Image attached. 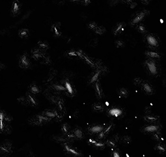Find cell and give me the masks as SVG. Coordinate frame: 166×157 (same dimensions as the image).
Wrapping results in <instances>:
<instances>
[{
	"mask_svg": "<svg viewBox=\"0 0 166 157\" xmlns=\"http://www.w3.org/2000/svg\"><path fill=\"white\" fill-rule=\"evenodd\" d=\"M146 72L152 77H157L161 73V67L157 60L147 58L144 62Z\"/></svg>",
	"mask_w": 166,
	"mask_h": 157,
	"instance_id": "cell-1",
	"label": "cell"
},
{
	"mask_svg": "<svg viewBox=\"0 0 166 157\" xmlns=\"http://www.w3.org/2000/svg\"><path fill=\"white\" fill-rule=\"evenodd\" d=\"M31 56L35 60L38 61L41 64L45 65L51 64V61L49 56L46 54L45 50L40 48L33 49L31 51Z\"/></svg>",
	"mask_w": 166,
	"mask_h": 157,
	"instance_id": "cell-2",
	"label": "cell"
},
{
	"mask_svg": "<svg viewBox=\"0 0 166 157\" xmlns=\"http://www.w3.org/2000/svg\"><path fill=\"white\" fill-rule=\"evenodd\" d=\"M144 42L146 45L152 49H156L160 46V40L153 34H146L144 37Z\"/></svg>",
	"mask_w": 166,
	"mask_h": 157,
	"instance_id": "cell-3",
	"label": "cell"
},
{
	"mask_svg": "<svg viewBox=\"0 0 166 157\" xmlns=\"http://www.w3.org/2000/svg\"><path fill=\"white\" fill-rule=\"evenodd\" d=\"M51 120V118L41 114L34 115L31 118L28 120V123L30 125L33 126H42L48 123Z\"/></svg>",
	"mask_w": 166,
	"mask_h": 157,
	"instance_id": "cell-4",
	"label": "cell"
},
{
	"mask_svg": "<svg viewBox=\"0 0 166 157\" xmlns=\"http://www.w3.org/2000/svg\"><path fill=\"white\" fill-rule=\"evenodd\" d=\"M161 130V125L157 123H150L141 128V132L144 134H153L156 132L160 131Z\"/></svg>",
	"mask_w": 166,
	"mask_h": 157,
	"instance_id": "cell-5",
	"label": "cell"
},
{
	"mask_svg": "<svg viewBox=\"0 0 166 157\" xmlns=\"http://www.w3.org/2000/svg\"><path fill=\"white\" fill-rule=\"evenodd\" d=\"M149 11H142L137 12L135 15H133L132 19L130 21V24L133 26L137 25L140 24V23L146 18V17L149 15Z\"/></svg>",
	"mask_w": 166,
	"mask_h": 157,
	"instance_id": "cell-6",
	"label": "cell"
},
{
	"mask_svg": "<svg viewBox=\"0 0 166 157\" xmlns=\"http://www.w3.org/2000/svg\"><path fill=\"white\" fill-rule=\"evenodd\" d=\"M107 115L113 118H122L124 115V110L119 107H112L107 111Z\"/></svg>",
	"mask_w": 166,
	"mask_h": 157,
	"instance_id": "cell-7",
	"label": "cell"
},
{
	"mask_svg": "<svg viewBox=\"0 0 166 157\" xmlns=\"http://www.w3.org/2000/svg\"><path fill=\"white\" fill-rule=\"evenodd\" d=\"M12 152V145L11 142L5 141L0 145V156H10Z\"/></svg>",
	"mask_w": 166,
	"mask_h": 157,
	"instance_id": "cell-8",
	"label": "cell"
},
{
	"mask_svg": "<svg viewBox=\"0 0 166 157\" xmlns=\"http://www.w3.org/2000/svg\"><path fill=\"white\" fill-rule=\"evenodd\" d=\"M62 83L65 86V90H66L65 93L66 94L71 97H73L75 95V93H76L75 87L69 80L65 79L62 81Z\"/></svg>",
	"mask_w": 166,
	"mask_h": 157,
	"instance_id": "cell-9",
	"label": "cell"
},
{
	"mask_svg": "<svg viewBox=\"0 0 166 157\" xmlns=\"http://www.w3.org/2000/svg\"><path fill=\"white\" fill-rule=\"evenodd\" d=\"M19 67L21 68L27 69L31 65V61L29 58V56L27 52L24 53L20 56L19 58Z\"/></svg>",
	"mask_w": 166,
	"mask_h": 157,
	"instance_id": "cell-10",
	"label": "cell"
},
{
	"mask_svg": "<svg viewBox=\"0 0 166 157\" xmlns=\"http://www.w3.org/2000/svg\"><path fill=\"white\" fill-rule=\"evenodd\" d=\"M141 88L143 91L147 95H153L154 93V87L148 81H144L141 84Z\"/></svg>",
	"mask_w": 166,
	"mask_h": 157,
	"instance_id": "cell-11",
	"label": "cell"
},
{
	"mask_svg": "<svg viewBox=\"0 0 166 157\" xmlns=\"http://www.w3.org/2000/svg\"><path fill=\"white\" fill-rule=\"evenodd\" d=\"M104 129V127L101 124H94L87 128V131L90 135H96L100 133Z\"/></svg>",
	"mask_w": 166,
	"mask_h": 157,
	"instance_id": "cell-12",
	"label": "cell"
},
{
	"mask_svg": "<svg viewBox=\"0 0 166 157\" xmlns=\"http://www.w3.org/2000/svg\"><path fill=\"white\" fill-rule=\"evenodd\" d=\"M28 105L33 107H36L38 106V99L36 98V97L34 96L33 94L31 93L29 91H28L26 93L25 95Z\"/></svg>",
	"mask_w": 166,
	"mask_h": 157,
	"instance_id": "cell-13",
	"label": "cell"
},
{
	"mask_svg": "<svg viewBox=\"0 0 166 157\" xmlns=\"http://www.w3.org/2000/svg\"><path fill=\"white\" fill-rule=\"evenodd\" d=\"M94 90L98 99H102L104 97L103 91L99 80L94 83Z\"/></svg>",
	"mask_w": 166,
	"mask_h": 157,
	"instance_id": "cell-14",
	"label": "cell"
},
{
	"mask_svg": "<svg viewBox=\"0 0 166 157\" xmlns=\"http://www.w3.org/2000/svg\"><path fill=\"white\" fill-rule=\"evenodd\" d=\"M21 6V5L18 0H14L12 5L11 11V12L13 16H16L19 14Z\"/></svg>",
	"mask_w": 166,
	"mask_h": 157,
	"instance_id": "cell-15",
	"label": "cell"
},
{
	"mask_svg": "<svg viewBox=\"0 0 166 157\" xmlns=\"http://www.w3.org/2000/svg\"><path fill=\"white\" fill-rule=\"evenodd\" d=\"M64 148L65 149V151L70 154V155H73V156H82V155L81 154V152L77 151V150H75V149L72 148L71 147H70L67 143H65L64 144Z\"/></svg>",
	"mask_w": 166,
	"mask_h": 157,
	"instance_id": "cell-16",
	"label": "cell"
},
{
	"mask_svg": "<svg viewBox=\"0 0 166 157\" xmlns=\"http://www.w3.org/2000/svg\"><path fill=\"white\" fill-rule=\"evenodd\" d=\"M6 112L0 109V133L2 134L4 132V130L5 124L7 123L5 119V114Z\"/></svg>",
	"mask_w": 166,
	"mask_h": 157,
	"instance_id": "cell-17",
	"label": "cell"
},
{
	"mask_svg": "<svg viewBox=\"0 0 166 157\" xmlns=\"http://www.w3.org/2000/svg\"><path fill=\"white\" fill-rule=\"evenodd\" d=\"M144 119L149 123H155L160 120V117L157 115L147 114L144 117Z\"/></svg>",
	"mask_w": 166,
	"mask_h": 157,
	"instance_id": "cell-18",
	"label": "cell"
},
{
	"mask_svg": "<svg viewBox=\"0 0 166 157\" xmlns=\"http://www.w3.org/2000/svg\"><path fill=\"white\" fill-rule=\"evenodd\" d=\"M145 55L147 57V58H150L152 59H154L156 60H160L161 58V56L158 52L154 51H146L145 52Z\"/></svg>",
	"mask_w": 166,
	"mask_h": 157,
	"instance_id": "cell-19",
	"label": "cell"
},
{
	"mask_svg": "<svg viewBox=\"0 0 166 157\" xmlns=\"http://www.w3.org/2000/svg\"><path fill=\"white\" fill-rule=\"evenodd\" d=\"M58 111L56 110H45L42 112V114L52 119H55L57 116Z\"/></svg>",
	"mask_w": 166,
	"mask_h": 157,
	"instance_id": "cell-20",
	"label": "cell"
},
{
	"mask_svg": "<svg viewBox=\"0 0 166 157\" xmlns=\"http://www.w3.org/2000/svg\"><path fill=\"white\" fill-rule=\"evenodd\" d=\"M124 27H125V24L123 23H120L117 24L115 28H113V32L114 34V35L115 36H117V35H119L120 34H122L123 31L124 30Z\"/></svg>",
	"mask_w": 166,
	"mask_h": 157,
	"instance_id": "cell-21",
	"label": "cell"
},
{
	"mask_svg": "<svg viewBox=\"0 0 166 157\" xmlns=\"http://www.w3.org/2000/svg\"><path fill=\"white\" fill-rule=\"evenodd\" d=\"M57 109L62 114L64 115V114L66 113V107L65 106V103L64 100L62 99V98H61V99L58 101V102H57Z\"/></svg>",
	"mask_w": 166,
	"mask_h": 157,
	"instance_id": "cell-22",
	"label": "cell"
},
{
	"mask_svg": "<svg viewBox=\"0 0 166 157\" xmlns=\"http://www.w3.org/2000/svg\"><path fill=\"white\" fill-rule=\"evenodd\" d=\"M29 91L33 95L38 94L41 93V89L40 87L35 83L31 84L29 86Z\"/></svg>",
	"mask_w": 166,
	"mask_h": 157,
	"instance_id": "cell-23",
	"label": "cell"
},
{
	"mask_svg": "<svg viewBox=\"0 0 166 157\" xmlns=\"http://www.w3.org/2000/svg\"><path fill=\"white\" fill-rule=\"evenodd\" d=\"M92 108L94 111L97 112H101L105 110L104 104L101 102H96L92 105Z\"/></svg>",
	"mask_w": 166,
	"mask_h": 157,
	"instance_id": "cell-24",
	"label": "cell"
},
{
	"mask_svg": "<svg viewBox=\"0 0 166 157\" xmlns=\"http://www.w3.org/2000/svg\"><path fill=\"white\" fill-rule=\"evenodd\" d=\"M73 132V133L74 134L75 137L77 139H82V138H83L84 137V134L82 131V130L80 128H75L73 131H72Z\"/></svg>",
	"mask_w": 166,
	"mask_h": 157,
	"instance_id": "cell-25",
	"label": "cell"
},
{
	"mask_svg": "<svg viewBox=\"0 0 166 157\" xmlns=\"http://www.w3.org/2000/svg\"><path fill=\"white\" fill-rule=\"evenodd\" d=\"M52 31L54 34V35L56 37H60L62 34L61 31L60 29V27L57 24H53L52 27Z\"/></svg>",
	"mask_w": 166,
	"mask_h": 157,
	"instance_id": "cell-26",
	"label": "cell"
},
{
	"mask_svg": "<svg viewBox=\"0 0 166 157\" xmlns=\"http://www.w3.org/2000/svg\"><path fill=\"white\" fill-rule=\"evenodd\" d=\"M101 74V71L100 70H98L94 73L89 80V83L90 84H94L96 81H97L99 80V77Z\"/></svg>",
	"mask_w": 166,
	"mask_h": 157,
	"instance_id": "cell-27",
	"label": "cell"
},
{
	"mask_svg": "<svg viewBox=\"0 0 166 157\" xmlns=\"http://www.w3.org/2000/svg\"><path fill=\"white\" fill-rule=\"evenodd\" d=\"M29 30L26 28H23L19 31L18 32V36L21 38H26L29 36Z\"/></svg>",
	"mask_w": 166,
	"mask_h": 157,
	"instance_id": "cell-28",
	"label": "cell"
},
{
	"mask_svg": "<svg viewBox=\"0 0 166 157\" xmlns=\"http://www.w3.org/2000/svg\"><path fill=\"white\" fill-rule=\"evenodd\" d=\"M115 127V124H110L108 126H107L105 128H104L103 130L102 131V132L104 136L106 137L109 133L111 132Z\"/></svg>",
	"mask_w": 166,
	"mask_h": 157,
	"instance_id": "cell-29",
	"label": "cell"
},
{
	"mask_svg": "<svg viewBox=\"0 0 166 157\" xmlns=\"http://www.w3.org/2000/svg\"><path fill=\"white\" fill-rule=\"evenodd\" d=\"M52 88L55 91L58 92H66L65 88L63 84H54L52 85Z\"/></svg>",
	"mask_w": 166,
	"mask_h": 157,
	"instance_id": "cell-30",
	"label": "cell"
},
{
	"mask_svg": "<svg viewBox=\"0 0 166 157\" xmlns=\"http://www.w3.org/2000/svg\"><path fill=\"white\" fill-rule=\"evenodd\" d=\"M152 138L155 140L156 142L158 143H161L162 141H163V137L161 136V133L160 132V131L156 132L154 134H152Z\"/></svg>",
	"mask_w": 166,
	"mask_h": 157,
	"instance_id": "cell-31",
	"label": "cell"
},
{
	"mask_svg": "<svg viewBox=\"0 0 166 157\" xmlns=\"http://www.w3.org/2000/svg\"><path fill=\"white\" fill-rule=\"evenodd\" d=\"M38 48H40L43 50H45V51L47 50L49 48V45L47 41H38Z\"/></svg>",
	"mask_w": 166,
	"mask_h": 157,
	"instance_id": "cell-32",
	"label": "cell"
},
{
	"mask_svg": "<svg viewBox=\"0 0 166 157\" xmlns=\"http://www.w3.org/2000/svg\"><path fill=\"white\" fill-rule=\"evenodd\" d=\"M119 95L123 98H127L128 97L129 95V91L128 90H127L125 88H121L118 91Z\"/></svg>",
	"mask_w": 166,
	"mask_h": 157,
	"instance_id": "cell-33",
	"label": "cell"
},
{
	"mask_svg": "<svg viewBox=\"0 0 166 157\" xmlns=\"http://www.w3.org/2000/svg\"><path fill=\"white\" fill-rule=\"evenodd\" d=\"M70 127L67 123L64 124L61 127V131L62 134H64V135H66L70 131Z\"/></svg>",
	"mask_w": 166,
	"mask_h": 157,
	"instance_id": "cell-34",
	"label": "cell"
},
{
	"mask_svg": "<svg viewBox=\"0 0 166 157\" xmlns=\"http://www.w3.org/2000/svg\"><path fill=\"white\" fill-rule=\"evenodd\" d=\"M94 31L99 35H102L106 32V28L103 26H97Z\"/></svg>",
	"mask_w": 166,
	"mask_h": 157,
	"instance_id": "cell-35",
	"label": "cell"
},
{
	"mask_svg": "<svg viewBox=\"0 0 166 157\" xmlns=\"http://www.w3.org/2000/svg\"><path fill=\"white\" fill-rule=\"evenodd\" d=\"M155 149L157 150L159 152H165V147L161 143H158V144H157L156 145Z\"/></svg>",
	"mask_w": 166,
	"mask_h": 157,
	"instance_id": "cell-36",
	"label": "cell"
},
{
	"mask_svg": "<svg viewBox=\"0 0 166 157\" xmlns=\"http://www.w3.org/2000/svg\"><path fill=\"white\" fill-rule=\"evenodd\" d=\"M17 101L20 104L23 105V106H28V105L26 97H21L18 98H17Z\"/></svg>",
	"mask_w": 166,
	"mask_h": 157,
	"instance_id": "cell-37",
	"label": "cell"
},
{
	"mask_svg": "<svg viewBox=\"0 0 166 157\" xmlns=\"http://www.w3.org/2000/svg\"><path fill=\"white\" fill-rule=\"evenodd\" d=\"M12 128L11 125H10V124L7 123L5 125L3 133H5L7 134H10L12 132Z\"/></svg>",
	"mask_w": 166,
	"mask_h": 157,
	"instance_id": "cell-38",
	"label": "cell"
},
{
	"mask_svg": "<svg viewBox=\"0 0 166 157\" xmlns=\"http://www.w3.org/2000/svg\"><path fill=\"white\" fill-rule=\"evenodd\" d=\"M121 140L123 144H130L132 142V138L128 136H124L121 138Z\"/></svg>",
	"mask_w": 166,
	"mask_h": 157,
	"instance_id": "cell-39",
	"label": "cell"
},
{
	"mask_svg": "<svg viewBox=\"0 0 166 157\" xmlns=\"http://www.w3.org/2000/svg\"><path fill=\"white\" fill-rule=\"evenodd\" d=\"M137 29L138 30V31L140 33H142V34H144V33H146L147 32V29H146V27L142 24H139L137 25Z\"/></svg>",
	"mask_w": 166,
	"mask_h": 157,
	"instance_id": "cell-40",
	"label": "cell"
},
{
	"mask_svg": "<svg viewBox=\"0 0 166 157\" xmlns=\"http://www.w3.org/2000/svg\"><path fill=\"white\" fill-rule=\"evenodd\" d=\"M53 104L56 105L57 104V102H58V101L61 99V97H58V96H51L50 97V98H48Z\"/></svg>",
	"mask_w": 166,
	"mask_h": 157,
	"instance_id": "cell-41",
	"label": "cell"
},
{
	"mask_svg": "<svg viewBox=\"0 0 166 157\" xmlns=\"http://www.w3.org/2000/svg\"><path fill=\"white\" fill-rule=\"evenodd\" d=\"M109 147H112V148H114L116 147V142L113 140V139H108L106 141V143Z\"/></svg>",
	"mask_w": 166,
	"mask_h": 157,
	"instance_id": "cell-42",
	"label": "cell"
},
{
	"mask_svg": "<svg viewBox=\"0 0 166 157\" xmlns=\"http://www.w3.org/2000/svg\"><path fill=\"white\" fill-rule=\"evenodd\" d=\"M143 81V80L141 79V78H140V77H136V78H135L133 82H134L135 85L139 86L141 85V84H142Z\"/></svg>",
	"mask_w": 166,
	"mask_h": 157,
	"instance_id": "cell-43",
	"label": "cell"
},
{
	"mask_svg": "<svg viewBox=\"0 0 166 157\" xmlns=\"http://www.w3.org/2000/svg\"><path fill=\"white\" fill-rule=\"evenodd\" d=\"M115 45L117 48H123L125 46V43L122 40H117L115 42Z\"/></svg>",
	"mask_w": 166,
	"mask_h": 157,
	"instance_id": "cell-44",
	"label": "cell"
},
{
	"mask_svg": "<svg viewBox=\"0 0 166 157\" xmlns=\"http://www.w3.org/2000/svg\"><path fill=\"white\" fill-rule=\"evenodd\" d=\"M97 26L96 23L95 22H91L88 24V28L92 30H94Z\"/></svg>",
	"mask_w": 166,
	"mask_h": 157,
	"instance_id": "cell-45",
	"label": "cell"
},
{
	"mask_svg": "<svg viewBox=\"0 0 166 157\" xmlns=\"http://www.w3.org/2000/svg\"><path fill=\"white\" fill-rule=\"evenodd\" d=\"M94 147H97V148H105V144L103 143H100V142H96L95 144H93Z\"/></svg>",
	"mask_w": 166,
	"mask_h": 157,
	"instance_id": "cell-46",
	"label": "cell"
},
{
	"mask_svg": "<svg viewBox=\"0 0 166 157\" xmlns=\"http://www.w3.org/2000/svg\"><path fill=\"white\" fill-rule=\"evenodd\" d=\"M52 1H53V3L56 4H58V5H63L64 4V3H65L64 0H52Z\"/></svg>",
	"mask_w": 166,
	"mask_h": 157,
	"instance_id": "cell-47",
	"label": "cell"
},
{
	"mask_svg": "<svg viewBox=\"0 0 166 157\" xmlns=\"http://www.w3.org/2000/svg\"><path fill=\"white\" fill-rule=\"evenodd\" d=\"M112 156L113 157H120V152H119V151L117 149H116V150H115L113 152Z\"/></svg>",
	"mask_w": 166,
	"mask_h": 157,
	"instance_id": "cell-48",
	"label": "cell"
},
{
	"mask_svg": "<svg viewBox=\"0 0 166 157\" xmlns=\"http://www.w3.org/2000/svg\"><path fill=\"white\" fill-rule=\"evenodd\" d=\"M140 2L143 4H149V2L150 1V0H140Z\"/></svg>",
	"mask_w": 166,
	"mask_h": 157,
	"instance_id": "cell-49",
	"label": "cell"
},
{
	"mask_svg": "<svg viewBox=\"0 0 166 157\" xmlns=\"http://www.w3.org/2000/svg\"><path fill=\"white\" fill-rule=\"evenodd\" d=\"M5 65L1 62H0V71L3 70V69H5Z\"/></svg>",
	"mask_w": 166,
	"mask_h": 157,
	"instance_id": "cell-50",
	"label": "cell"
}]
</instances>
